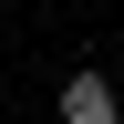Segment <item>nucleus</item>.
Returning a JSON list of instances; mask_svg holds the SVG:
<instances>
[{
	"mask_svg": "<svg viewBox=\"0 0 124 124\" xmlns=\"http://www.w3.org/2000/svg\"><path fill=\"white\" fill-rule=\"evenodd\" d=\"M62 124H124V93L103 83V72H72V83H62Z\"/></svg>",
	"mask_w": 124,
	"mask_h": 124,
	"instance_id": "nucleus-1",
	"label": "nucleus"
}]
</instances>
